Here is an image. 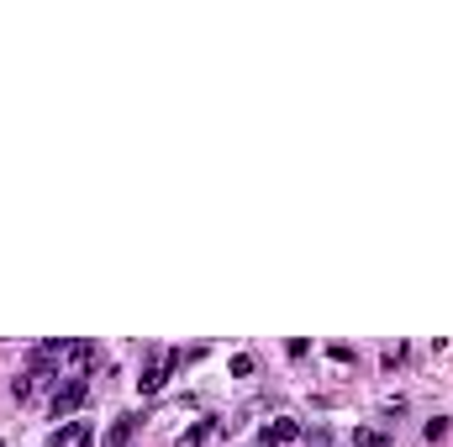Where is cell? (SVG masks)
<instances>
[{"label":"cell","mask_w":453,"mask_h":447,"mask_svg":"<svg viewBox=\"0 0 453 447\" xmlns=\"http://www.w3.org/2000/svg\"><path fill=\"white\" fill-rule=\"evenodd\" d=\"M84 395H90V379H84V374H74L69 384H63L59 395H53V421H59V416H69L74 405H84Z\"/></svg>","instance_id":"obj_1"},{"label":"cell","mask_w":453,"mask_h":447,"mask_svg":"<svg viewBox=\"0 0 453 447\" xmlns=\"http://www.w3.org/2000/svg\"><path fill=\"white\" fill-rule=\"evenodd\" d=\"M179 363V353H164V358H153V363L143 368V379H137V389H143V395H158V389H164V379H169V368Z\"/></svg>","instance_id":"obj_2"},{"label":"cell","mask_w":453,"mask_h":447,"mask_svg":"<svg viewBox=\"0 0 453 447\" xmlns=\"http://www.w3.org/2000/svg\"><path fill=\"white\" fill-rule=\"evenodd\" d=\"M132 432H137V416H116V421H111V432H106V442H100V447H127V442H132Z\"/></svg>","instance_id":"obj_3"},{"label":"cell","mask_w":453,"mask_h":447,"mask_svg":"<svg viewBox=\"0 0 453 447\" xmlns=\"http://www.w3.org/2000/svg\"><path fill=\"white\" fill-rule=\"evenodd\" d=\"M385 442H390V437H385L380 426H358L353 432V447H385Z\"/></svg>","instance_id":"obj_4"},{"label":"cell","mask_w":453,"mask_h":447,"mask_svg":"<svg viewBox=\"0 0 453 447\" xmlns=\"http://www.w3.org/2000/svg\"><path fill=\"white\" fill-rule=\"evenodd\" d=\"M84 437V426H59V432L48 437V447H69V442H79Z\"/></svg>","instance_id":"obj_5"},{"label":"cell","mask_w":453,"mask_h":447,"mask_svg":"<svg viewBox=\"0 0 453 447\" xmlns=\"http://www.w3.org/2000/svg\"><path fill=\"white\" fill-rule=\"evenodd\" d=\"M206 437H211V421H201V426H190V432L179 437V447H201Z\"/></svg>","instance_id":"obj_6"},{"label":"cell","mask_w":453,"mask_h":447,"mask_svg":"<svg viewBox=\"0 0 453 447\" xmlns=\"http://www.w3.org/2000/svg\"><path fill=\"white\" fill-rule=\"evenodd\" d=\"M422 437H427V442H443V437H448V421H443V416H438V421H427V426H422Z\"/></svg>","instance_id":"obj_7"},{"label":"cell","mask_w":453,"mask_h":447,"mask_svg":"<svg viewBox=\"0 0 453 447\" xmlns=\"http://www.w3.org/2000/svg\"><path fill=\"white\" fill-rule=\"evenodd\" d=\"M232 374L248 379V374H253V358H248V353H238V358H232Z\"/></svg>","instance_id":"obj_8"}]
</instances>
